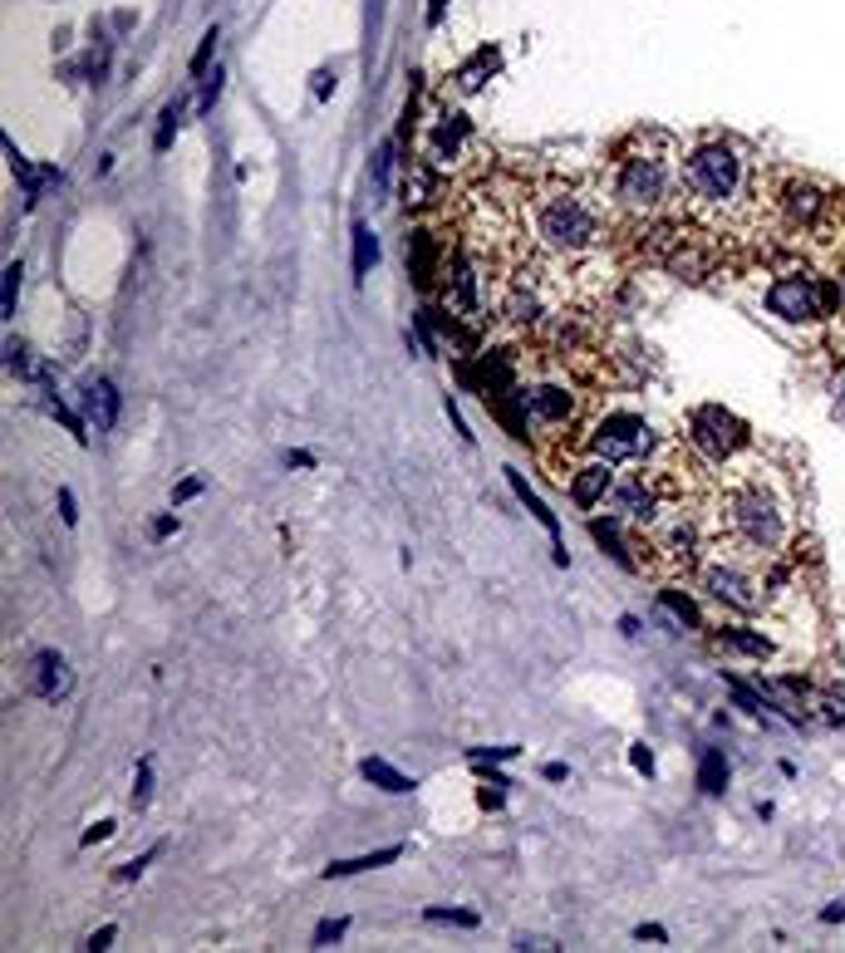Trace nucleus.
<instances>
[{
    "instance_id": "22",
    "label": "nucleus",
    "mask_w": 845,
    "mask_h": 953,
    "mask_svg": "<svg viewBox=\"0 0 845 953\" xmlns=\"http://www.w3.org/2000/svg\"><path fill=\"white\" fill-rule=\"evenodd\" d=\"M698 786H704V792H713V796L728 786V757H723L718 747H708L704 762H698Z\"/></svg>"
},
{
    "instance_id": "9",
    "label": "nucleus",
    "mask_w": 845,
    "mask_h": 953,
    "mask_svg": "<svg viewBox=\"0 0 845 953\" xmlns=\"http://www.w3.org/2000/svg\"><path fill=\"white\" fill-rule=\"evenodd\" d=\"M704 586L718 605H728L737 615H757L767 605V590H762L757 576H747L743 566H708L704 570Z\"/></svg>"
},
{
    "instance_id": "13",
    "label": "nucleus",
    "mask_w": 845,
    "mask_h": 953,
    "mask_svg": "<svg viewBox=\"0 0 845 953\" xmlns=\"http://www.w3.org/2000/svg\"><path fill=\"white\" fill-rule=\"evenodd\" d=\"M521 399H527V413L536 423H566L570 409H576V399H570L561 384H536V389L521 393Z\"/></svg>"
},
{
    "instance_id": "15",
    "label": "nucleus",
    "mask_w": 845,
    "mask_h": 953,
    "mask_svg": "<svg viewBox=\"0 0 845 953\" xmlns=\"http://www.w3.org/2000/svg\"><path fill=\"white\" fill-rule=\"evenodd\" d=\"M654 610H659V619L674 629V635H684V629H698V625H704V619H698V605L688 600V595H678V590H659Z\"/></svg>"
},
{
    "instance_id": "20",
    "label": "nucleus",
    "mask_w": 845,
    "mask_h": 953,
    "mask_svg": "<svg viewBox=\"0 0 845 953\" xmlns=\"http://www.w3.org/2000/svg\"><path fill=\"white\" fill-rule=\"evenodd\" d=\"M413 281L419 291H433V232H413Z\"/></svg>"
},
{
    "instance_id": "2",
    "label": "nucleus",
    "mask_w": 845,
    "mask_h": 953,
    "mask_svg": "<svg viewBox=\"0 0 845 953\" xmlns=\"http://www.w3.org/2000/svg\"><path fill=\"white\" fill-rule=\"evenodd\" d=\"M723 527H728V541L737 551L767 561L787 546V502L762 476H743L723 497Z\"/></svg>"
},
{
    "instance_id": "19",
    "label": "nucleus",
    "mask_w": 845,
    "mask_h": 953,
    "mask_svg": "<svg viewBox=\"0 0 845 953\" xmlns=\"http://www.w3.org/2000/svg\"><path fill=\"white\" fill-rule=\"evenodd\" d=\"M507 482H511V492H517V497H521V502H527V511H531V517H536V521H541V527H546V531H551V536H556V531H561V527H556V511H546V502H541V497H536V492H531V487H527V476H521L517 468H507Z\"/></svg>"
},
{
    "instance_id": "14",
    "label": "nucleus",
    "mask_w": 845,
    "mask_h": 953,
    "mask_svg": "<svg viewBox=\"0 0 845 953\" xmlns=\"http://www.w3.org/2000/svg\"><path fill=\"white\" fill-rule=\"evenodd\" d=\"M85 413H89V423L99 428V433L118 423V389L109 384V379H94V384H85Z\"/></svg>"
},
{
    "instance_id": "11",
    "label": "nucleus",
    "mask_w": 845,
    "mask_h": 953,
    "mask_svg": "<svg viewBox=\"0 0 845 953\" xmlns=\"http://www.w3.org/2000/svg\"><path fill=\"white\" fill-rule=\"evenodd\" d=\"M615 462H605V458H590V462H580L576 472H570V497H576V507H605L610 502V492H615Z\"/></svg>"
},
{
    "instance_id": "46",
    "label": "nucleus",
    "mask_w": 845,
    "mask_h": 953,
    "mask_svg": "<svg viewBox=\"0 0 845 953\" xmlns=\"http://www.w3.org/2000/svg\"><path fill=\"white\" fill-rule=\"evenodd\" d=\"M836 409H841V419H845V379L836 384Z\"/></svg>"
},
{
    "instance_id": "41",
    "label": "nucleus",
    "mask_w": 845,
    "mask_h": 953,
    "mask_svg": "<svg viewBox=\"0 0 845 953\" xmlns=\"http://www.w3.org/2000/svg\"><path fill=\"white\" fill-rule=\"evenodd\" d=\"M541 777H546V782H566V777H570V772L561 767V762H551V767H546V772H541Z\"/></svg>"
},
{
    "instance_id": "43",
    "label": "nucleus",
    "mask_w": 845,
    "mask_h": 953,
    "mask_svg": "<svg viewBox=\"0 0 845 953\" xmlns=\"http://www.w3.org/2000/svg\"><path fill=\"white\" fill-rule=\"evenodd\" d=\"M315 94H335V75H315Z\"/></svg>"
},
{
    "instance_id": "21",
    "label": "nucleus",
    "mask_w": 845,
    "mask_h": 953,
    "mask_svg": "<svg viewBox=\"0 0 845 953\" xmlns=\"http://www.w3.org/2000/svg\"><path fill=\"white\" fill-rule=\"evenodd\" d=\"M374 266H379V242H374V232L360 222L354 226V281H364Z\"/></svg>"
},
{
    "instance_id": "38",
    "label": "nucleus",
    "mask_w": 845,
    "mask_h": 953,
    "mask_svg": "<svg viewBox=\"0 0 845 953\" xmlns=\"http://www.w3.org/2000/svg\"><path fill=\"white\" fill-rule=\"evenodd\" d=\"M629 757H635V767H639V772H654V753H649L645 743H639V747H635V753H629Z\"/></svg>"
},
{
    "instance_id": "40",
    "label": "nucleus",
    "mask_w": 845,
    "mask_h": 953,
    "mask_svg": "<svg viewBox=\"0 0 845 953\" xmlns=\"http://www.w3.org/2000/svg\"><path fill=\"white\" fill-rule=\"evenodd\" d=\"M109 831H114V821H99V826H94V831H85V845H94V841H104V836H109Z\"/></svg>"
},
{
    "instance_id": "8",
    "label": "nucleus",
    "mask_w": 845,
    "mask_h": 953,
    "mask_svg": "<svg viewBox=\"0 0 845 953\" xmlns=\"http://www.w3.org/2000/svg\"><path fill=\"white\" fill-rule=\"evenodd\" d=\"M688 438H694V443L704 448L713 462H733L737 452L753 443L747 423L737 419V413L723 409V403H704V409L688 413Z\"/></svg>"
},
{
    "instance_id": "10",
    "label": "nucleus",
    "mask_w": 845,
    "mask_h": 953,
    "mask_svg": "<svg viewBox=\"0 0 845 953\" xmlns=\"http://www.w3.org/2000/svg\"><path fill=\"white\" fill-rule=\"evenodd\" d=\"M26 688H30L35 698H45V703L69 698V688H75V674H69L65 654H59V649H40V654H35L30 669H26Z\"/></svg>"
},
{
    "instance_id": "44",
    "label": "nucleus",
    "mask_w": 845,
    "mask_h": 953,
    "mask_svg": "<svg viewBox=\"0 0 845 953\" xmlns=\"http://www.w3.org/2000/svg\"><path fill=\"white\" fill-rule=\"evenodd\" d=\"M443 20V0H428V26H438Z\"/></svg>"
},
{
    "instance_id": "33",
    "label": "nucleus",
    "mask_w": 845,
    "mask_h": 953,
    "mask_svg": "<svg viewBox=\"0 0 845 953\" xmlns=\"http://www.w3.org/2000/svg\"><path fill=\"white\" fill-rule=\"evenodd\" d=\"M217 94H222V69H212V79H202V109L212 114V104H217Z\"/></svg>"
},
{
    "instance_id": "31",
    "label": "nucleus",
    "mask_w": 845,
    "mask_h": 953,
    "mask_svg": "<svg viewBox=\"0 0 845 953\" xmlns=\"http://www.w3.org/2000/svg\"><path fill=\"white\" fill-rule=\"evenodd\" d=\"M344 929H350V924H344V920H325V924L315 929V949H330V944H335V939L344 934Z\"/></svg>"
},
{
    "instance_id": "30",
    "label": "nucleus",
    "mask_w": 845,
    "mask_h": 953,
    "mask_svg": "<svg viewBox=\"0 0 845 953\" xmlns=\"http://www.w3.org/2000/svg\"><path fill=\"white\" fill-rule=\"evenodd\" d=\"M428 920H433V924H462V929H472V924H478V914H472V910H428Z\"/></svg>"
},
{
    "instance_id": "27",
    "label": "nucleus",
    "mask_w": 845,
    "mask_h": 953,
    "mask_svg": "<svg viewBox=\"0 0 845 953\" xmlns=\"http://www.w3.org/2000/svg\"><path fill=\"white\" fill-rule=\"evenodd\" d=\"M20 276H26V271H20V261H10V266H6V295H0V315H6V320H16V301H20Z\"/></svg>"
},
{
    "instance_id": "45",
    "label": "nucleus",
    "mask_w": 845,
    "mask_h": 953,
    "mask_svg": "<svg viewBox=\"0 0 845 953\" xmlns=\"http://www.w3.org/2000/svg\"><path fill=\"white\" fill-rule=\"evenodd\" d=\"M173 531H177V521H173V517H163L158 527H153V536H173Z\"/></svg>"
},
{
    "instance_id": "42",
    "label": "nucleus",
    "mask_w": 845,
    "mask_h": 953,
    "mask_svg": "<svg viewBox=\"0 0 845 953\" xmlns=\"http://www.w3.org/2000/svg\"><path fill=\"white\" fill-rule=\"evenodd\" d=\"M114 944V929H99V934L89 939V949H109Z\"/></svg>"
},
{
    "instance_id": "16",
    "label": "nucleus",
    "mask_w": 845,
    "mask_h": 953,
    "mask_svg": "<svg viewBox=\"0 0 845 953\" xmlns=\"http://www.w3.org/2000/svg\"><path fill=\"white\" fill-rule=\"evenodd\" d=\"M360 772H364V782H374L379 792H394V796H403V792H413V786H419L413 777H403V772L389 767L384 757H364V762H360Z\"/></svg>"
},
{
    "instance_id": "26",
    "label": "nucleus",
    "mask_w": 845,
    "mask_h": 953,
    "mask_svg": "<svg viewBox=\"0 0 845 953\" xmlns=\"http://www.w3.org/2000/svg\"><path fill=\"white\" fill-rule=\"evenodd\" d=\"M177 124H183V99H173L168 109H163V124H158V138H153V148L168 153L173 138H177Z\"/></svg>"
},
{
    "instance_id": "1",
    "label": "nucleus",
    "mask_w": 845,
    "mask_h": 953,
    "mask_svg": "<svg viewBox=\"0 0 845 953\" xmlns=\"http://www.w3.org/2000/svg\"><path fill=\"white\" fill-rule=\"evenodd\" d=\"M678 187H684V163L674 158V143L664 134H639L615 163L610 193L635 217H659Z\"/></svg>"
},
{
    "instance_id": "4",
    "label": "nucleus",
    "mask_w": 845,
    "mask_h": 953,
    "mask_svg": "<svg viewBox=\"0 0 845 953\" xmlns=\"http://www.w3.org/2000/svg\"><path fill=\"white\" fill-rule=\"evenodd\" d=\"M684 193L694 197V207L723 212L733 207L737 193H743V153L728 138H708L698 143L684 158Z\"/></svg>"
},
{
    "instance_id": "29",
    "label": "nucleus",
    "mask_w": 845,
    "mask_h": 953,
    "mask_svg": "<svg viewBox=\"0 0 845 953\" xmlns=\"http://www.w3.org/2000/svg\"><path fill=\"white\" fill-rule=\"evenodd\" d=\"M389 173H394V143H384V148L374 153V187L379 193H389Z\"/></svg>"
},
{
    "instance_id": "17",
    "label": "nucleus",
    "mask_w": 845,
    "mask_h": 953,
    "mask_svg": "<svg viewBox=\"0 0 845 953\" xmlns=\"http://www.w3.org/2000/svg\"><path fill=\"white\" fill-rule=\"evenodd\" d=\"M438 193V177L433 168H423V163H413L409 177H403V207H423V202H433Z\"/></svg>"
},
{
    "instance_id": "18",
    "label": "nucleus",
    "mask_w": 845,
    "mask_h": 953,
    "mask_svg": "<svg viewBox=\"0 0 845 953\" xmlns=\"http://www.w3.org/2000/svg\"><path fill=\"white\" fill-rule=\"evenodd\" d=\"M399 855H403V845H384V851H374V855H354V861L330 865V880H340V875H364V870H379V865H394Z\"/></svg>"
},
{
    "instance_id": "39",
    "label": "nucleus",
    "mask_w": 845,
    "mask_h": 953,
    "mask_svg": "<svg viewBox=\"0 0 845 953\" xmlns=\"http://www.w3.org/2000/svg\"><path fill=\"white\" fill-rule=\"evenodd\" d=\"M134 802H138V806L148 802V762H143V767H138V792H134Z\"/></svg>"
},
{
    "instance_id": "37",
    "label": "nucleus",
    "mask_w": 845,
    "mask_h": 953,
    "mask_svg": "<svg viewBox=\"0 0 845 953\" xmlns=\"http://www.w3.org/2000/svg\"><path fill=\"white\" fill-rule=\"evenodd\" d=\"M635 939H639V944H645V939H649V944H664V929L659 924H639Z\"/></svg>"
},
{
    "instance_id": "32",
    "label": "nucleus",
    "mask_w": 845,
    "mask_h": 953,
    "mask_svg": "<svg viewBox=\"0 0 845 953\" xmlns=\"http://www.w3.org/2000/svg\"><path fill=\"white\" fill-rule=\"evenodd\" d=\"M212 50H217V30L202 35V45H197V55H193V75H202V65L212 59Z\"/></svg>"
},
{
    "instance_id": "28",
    "label": "nucleus",
    "mask_w": 845,
    "mask_h": 953,
    "mask_svg": "<svg viewBox=\"0 0 845 953\" xmlns=\"http://www.w3.org/2000/svg\"><path fill=\"white\" fill-rule=\"evenodd\" d=\"M492 69H497V55H487V50H482V55L472 59V65H468V69H462V75H458V85H462V89H478L482 79L492 75Z\"/></svg>"
},
{
    "instance_id": "23",
    "label": "nucleus",
    "mask_w": 845,
    "mask_h": 953,
    "mask_svg": "<svg viewBox=\"0 0 845 953\" xmlns=\"http://www.w3.org/2000/svg\"><path fill=\"white\" fill-rule=\"evenodd\" d=\"M718 649H737V654H753V659H767V654H772V639L747 635V629H723V635H718Z\"/></svg>"
},
{
    "instance_id": "12",
    "label": "nucleus",
    "mask_w": 845,
    "mask_h": 953,
    "mask_svg": "<svg viewBox=\"0 0 845 953\" xmlns=\"http://www.w3.org/2000/svg\"><path fill=\"white\" fill-rule=\"evenodd\" d=\"M478 143V134H472V124H468V114H438V124H433V138H428V158L443 168V163H458L462 153Z\"/></svg>"
},
{
    "instance_id": "6",
    "label": "nucleus",
    "mask_w": 845,
    "mask_h": 953,
    "mask_svg": "<svg viewBox=\"0 0 845 953\" xmlns=\"http://www.w3.org/2000/svg\"><path fill=\"white\" fill-rule=\"evenodd\" d=\"M659 448V433L639 413H605L590 433V452L605 462H645Z\"/></svg>"
},
{
    "instance_id": "34",
    "label": "nucleus",
    "mask_w": 845,
    "mask_h": 953,
    "mask_svg": "<svg viewBox=\"0 0 845 953\" xmlns=\"http://www.w3.org/2000/svg\"><path fill=\"white\" fill-rule=\"evenodd\" d=\"M517 753H521V747H472V762H482V757L487 762H507V757H517Z\"/></svg>"
},
{
    "instance_id": "7",
    "label": "nucleus",
    "mask_w": 845,
    "mask_h": 953,
    "mask_svg": "<svg viewBox=\"0 0 845 953\" xmlns=\"http://www.w3.org/2000/svg\"><path fill=\"white\" fill-rule=\"evenodd\" d=\"M772 202H777V217L787 232H821L826 226V217L836 212V197L826 193L821 183H812V177H787V183L772 193Z\"/></svg>"
},
{
    "instance_id": "3",
    "label": "nucleus",
    "mask_w": 845,
    "mask_h": 953,
    "mask_svg": "<svg viewBox=\"0 0 845 953\" xmlns=\"http://www.w3.org/2000/svg\"><path fill=\"white\" fill-rule=\"evenodd\" d=\"M610 222L595 193L580 187H551L546 197H536V236L551 256H586L605 242Z\"/></svg>"
},
{
    "instance_id": "5",
    "label": "nucleus",
    "mask_w": 845,
    "mask_h": 953,
    "mask_svg": "<svg viewBox=\"0 0 845 953\" xmlns=\"http://www.w3.org/2000/svg\"><path fill=\"white\" fill-rule=\"evenodd\" d=\"M841 291L816 276H802V271H792V276H777L767 285V310L777 320H787V325H821V320H831V310H836Z\"/></svg>"
},
{
    "instance_id": "25",
    "label": "nucleus",
    "mask_w": 845,
    "mask_h": 953,
    "mask_svg": "<svg viewBox=\"0 0 845 953\" xmlns=\"http://www.w3.org/2000/svg\"><path fill=\"white\" fill-rule=\"evenodd\" d=\"M590 531H595V541H600V546H605V551H610V556H615V561H620L625 570H635V556H629V551H625V541H620V531H615V527H610V521H595V527H590Z\"/></svg>"
},
{
    "instance_id": "24",
    "label": "nucleus",
    "mask_w": 845,
    "mask_h": 953,
    "mask_svg": "<svg viewBox=\"0 0 845 953\" xmlns=\"http://www.w3.org/2000/svg\"><path fill=\"white\" fill-rule=\"evenodd\" d=\"M6 369H10V374H20V379H40V374H45V364L35 360L30 344H20V340L6 344Z\"/></svg>"
},
{
    "instance_id": "35",
    "label": "nucleus",
    "mask_w": 845,
    "mask_h": 953,
    "mask_svg": "<svg viewBox=\"0 0 845 953\" xmlns=\"http://www.w3.org/2000/svg\"><path fill=\"white\" fill-rule=\"evenodd\" d=\"M197 492H202V476H187V482H183V487H177V492H173V507H183V502H193V497H197Z\"/></svg>"
},
{
    "instance_id": "36",
    "label": "nucleus",
    "mask_w": 845,
    "mask_h": 953,
    "mask_svg": "<svg viewBox=\"0 0 845 953\" xmlns=\"http://www.w3.org/2000/svg\"><path fill=\"white\" fill-rule=\"evenodd\" d=\"M59 517H65V527H75V492H69V487H59Z\"/></svg>"
}]
</instances>
